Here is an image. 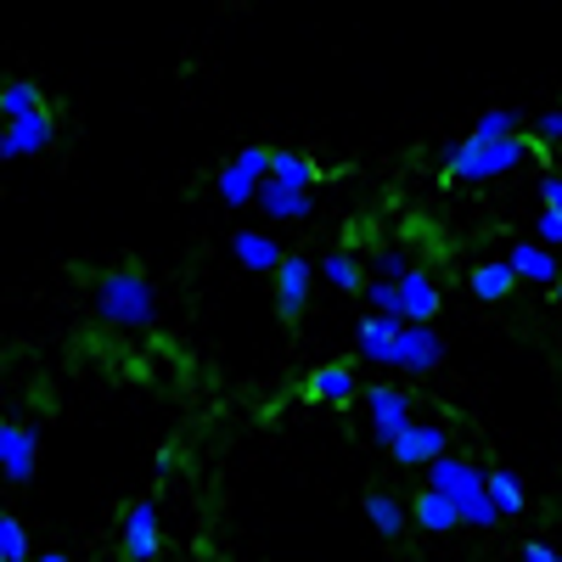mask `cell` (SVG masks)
Instances as JSON below:
<instances>
[{
	"instance_id": "cell-1",
	"label": "cell",
	"mask_w": 562,
	"mask_h": 562,
	"mask_svg": "<svg viewBox=\"0 0 562 562\" xmlns=\"http://www.w3.org/2000/svg\"><path fill=\"white\" fill-rule=\"evenodd\" d=\"M529 164V140L512 135V140H479V135H461V140H445L439 147V169L445 180H461V186H484V180H501L512 169Z\"/></svg>"
},
{
	"instance_id": "cell-2",
	"label": "cell",
	"mask_w": 562,
	"mask_h": 562,
	"mask_svg": "<svg viewBox=\"0 0 562 562\" xmlns=\"http://www.w3.org/2000/svg\"><path fill=\"white\" fill-rule=\"evenodd\" d=\"M90 304H97V321L113 326V333H140V326L158 321V288L140 270H108Z\"/></svg>"
},
{
	"instance_id": "cell-3",
	"label": "cell",
	"mask_w": 562,
	"mask_h": 562,
	"mask_svg": "<svg viewBox=\"0 0 562 562\" xmlns=\"http://www.w3.org/2000/svg\"><path fill=\"white\" fill-rule=\"evenodd\" d=\"M428 490H439V495H450L461 506V524H473V529H495L501 524V506L490 501V473L479 461L456 456V450L428 467Z\"/></svg>"
},
{
	"instance_id": "cell-4",
	"label": "cell",
	"mask_w": 562,
	"mask_h": 562,
	"mask_svg": "<svg viewBox=\"0 0 562 562\" xmlns=\"http://www.w3.org/2000/svg\"><path fill=\"white\" fill-rule=\"evenodd\" d=\"M366 411H371V439H378L383 450H394L400 439H405V428H411V394L405 389H389V383H378V389H366Z\"/></svg>"
},
{
	"instance_id": "cell-5",
	"label": "cell",
	"mask_w": 562,
	"mask_h": 562,
	"mask_svg": "<svg viewBox=\"0 0 562 562\" xmlns=\"http://www.w3.org/2000/svg\"><path fill=\"white\" fill-rule=\"evenodd\" d=\"M34 461H40V428L29 422H0V473H7L12 490H23L34 479Z\"/></svg>"
},
{
	"instance_id": "cell-6",
	"label": "cell",
	"mask_w": 562,
	"mask_h": 562,
	"mask_svg": "<svg viewBox=\"0 0 562 562\" xmlns=\"http://www.w3.org/2000/svg\"><path fill=\"white\" fill-rule=\"evenodd\" d=\"M124 562H158L164 551V529H158V501H135L124 512V535H119Z\"/></svg>"
},
{
	"instance_id": "cell-7",
	"label": "cell",
	"mask_w": 562,
	"mask_h": 562,
	"mask_svg": "<svg viewBox=\"0 0 562 562\" xmlns=\"http://www.w3.org/2000/svg\"><path fill=\"white\" fill-rule=\"evenodd\" d=\"M52 140H57V113H52V108H40V113H29V119L7 124V135H0V164L34 158V153L52 147Z\"/></svg>"
},
{
	"instance_id": "cell-8",
	"label": "cell",
	"mask_w": 562,
	"mask_h": 562,
	"mask_svg": "<svg viewBox=\"0 0 562 562\" xmlns=\"http://www.w3.org/2000/svg\"><path fill=\"white\" fill-rule=\"evenodd\" d=\"M304 394H310L315 405H338V411H349L355 400H366L349 360H326V366H315L310 378H304Z\"/></svg>"
},
{
	"instance_id": "cell-9",
	"label": "cell",
	"mask_w": 562,
	"mask_h": 562,
	"mask_svg": "<svg viewBox=\"0 0 562 562\" xmlns=\"http://www.w3.org/2000/svg\"><path fill=\"white\" fill-rule=\"evenodd\" d=\"M315 276H321V265H310V259H299V254H288V265L276 270V315L288 321V326L304 315V304H310V288H315Z\"/></svg>"
},
{
	"instance_id": "cell-10",
	"label": "cell",
	"mask_w": 562,
	"mask_h": 562,
	"mask_svg": "<svg viewBox=\"0 0 562 562\" xmlns=\"http://www.w3.org/2000/svg\"><path fill=\"white\" fill-rule=\"evenodd\" d=\"M439 360H445V338L434 333V326H405L400 344H394V371L428 378V371H439Z\"/></svg>"
},
{
	"instance_id": "cell-11",
	"label": "cell",
	"mask_w": 562,
	"mask_h": 562,
	"mask_svg": "<svg viewBox=\"0 0 562 562\" xmlns=\"http://www.w3.org/2000/svg\"><path fill=\"white\" fill-rule=\"evenodd\" d=\"M400 467H434L439 456H450V428L445 422H411L405 439L389 450Z\"/></svg>"
},
{
	"instance_id": "cell-12",
	"label": "cell",
	"mask_w": 562,
	"mask_h": 562,
	"mask_svg": "<svg viewBox=\"0 0 562 562\" xmlns=\"http://www.w3.org/2000/svg\"><path fill=\"white\" fill-rule=\"evenodd\" d=\"M405 326H411V321H400V315H360V326H355V355L371 360V366H394V344H400Z\"/></svg>"
},
{
	"instance_id": "cell-13",
	"label": "cell",
	"mask_w": 562,
	"mask_h": 562,
	"mask_svg": "<svg viewBox=\"0 0 562 562\" xmlns=\"http://www.w3.org/2000/svg\"><path fill=\"white\" fill-rule=\"evenodd\" d=\"M506 265L518 270V281H535V288H557V281H562V254H557V248H546V243H535V237L512 243Z\"/></svg>"
},
{
	"instance_id": "cell-14",
	"label": "cell",
	"mask_w": 562,
	"mask_h": 562,
	"mask_svg": "<svg viewBox=\"0 0 562 562\" xmlns=\"http://www.w3.org/2000/svg\"><path fill=\"white\" fill-rule=\"evenodd\" d=\"M310 209H315V192H293V186H281V180H265L259 186V214L276 220V225L310 220Z\"/></svg>"
},
{
	"instance_id": "cell-15",
	"label": "cell",
	"mask_w": 562,
	"mask_h": 562,
	"mask_svg": "<svg viewBox=\"0 0 562 562\" xmlns=\"http://www.w3.org/2000/svg\"><path fill=\"white\" fill-rule=\"evenodd\" d=\"M411 524H416L422 535H450V529H461V506H456L450 495H439V490H422V495L411 501Z\"/></svg>"
},
{
	"instance_id": "cell-16",
	"label": "cell",
	"mask_w": 562,
	"mask_h": 562,
	"mask_svg": "<svg viewBox=\"0 0 562 562\" xmlns=\"http://www.w3.org/2000/svg\"><path fill=\"white\" fill-rule=\"evenodd\" d=\"M231 254H237V265L265 270V276H276L281 265H288V254H281V243L270 237V231H237V237H231Z\"/></svg>"
},
{
	"instance_id": "cell-17",
	"label": "cell",
	"mask_w": 562,
	"mask_h": 562,
	"mask_svg": "<svg viewBox=\"0 0 562 562\" xmlns=\"http://www.w3.org/2000/svg\"><path fill=\"white\" fill-rule=\"evenodd\" d=\"M467 288H473L479 304H501V299H512V288H518V270H512L506 259H479L473 270H467Z\"/></svg>"
},
{
	"instance_id": "cell-18",
	"label": "cell",
	"mask_w": 562,
	"mask_h": 562,
	"mask_svg": "<svg viewBox=\"0 0 562 562\" xmlns=\"http://www.w3.org/2000/svg\"><path fill=\"white\" fill-rule=\"evenodd\" d=\"M400 293H405V321L411 326H434V315H439V281L428 276V270H411L405 281H400Z\"/></svg>"
},
{
	"instance_id": "cell-19",
	"label": "cell",
	"mask_w": 562,
	"mask_h": 562,
	"mask_svg": "<svg viewBox=\"0 0 562 562\" xmlns=\"http://www.w3.org/2000/svg\"><path fill=\"white\" fill-rule=\"evenodd\" d=\"M270 180L293 186V192H315V186H321V164L304 158V153H293V147H276V158H270Z\"/></svg>"
},
{
	"instance_id": "cell-20",
	"label": "cell",
	"mask_w": 562,
	"mask_h": 562,
	"mask_svg": "<svg viewBox=\"0 0 562 562\" xmlns=\"http://www.w3.org/2000/svg\"><path fill=\"white\" fill-rule=\"evenodd\" d=\"M366 524L378 529L383 540H400V535L411 529V506H405L400 495H383V490H378V495H366Z\"/></svg>"
},
{
	"instance_id": "cell-21",
	"label": "cell",
	"mask_w": 562,
	"mask_h": 562,
	"mask_svg": "<svg viewBox=\"0 0 562 562\" xmlns=\"http://www.w3.org/2000/svg\"><path fill=\"white\" fill-rule=\"evenodd\" d=\"M490 501L501 506V518H524L529 490H524V479L512 473V467H490Z\"/></svg>"
},
{
	"instance_id": "cell-22",
	"label": "cell",
	"mask_w": 562,
	"mask_h": 562,
	"mask_svg": "<svg viewBox=\"0 0 562 562\" xmlns=\"http://www.w3.org/2000/svg\"><path fill=\"white\" fill-rule=\"evenodd\" d=\"M214 192H220V203H225V209H248V203H259V180H254V175H243L237 164H225V169L214 175Z\"/></svg>"
},
{
	"instance_id": "cell-23",
	"label": "cell",
	"mask_w": 562,
	"mask_h": 562,
	"mask_svg": "<svg viewBox=\"0 0 562 562\" xmlns=\"http://www.w3.org/2000/svg\"><path fill=\"white\" fill-rule=\"evenodd\" d=\"M40 108H45V97H40L34 79H7V90H0V113H7V124H18V119H29Z\"/></svg>"
},
{
	"instance_id": "cell-24",
	"label": "cell",
	"mask_w": 562,
	"mask_h": 562,
	"mask_svg": "<svg viewBox=\"0 0 562 562\" xmlns=\"http://www.w3.org/2000/svg\"><path fill=\"white\" fill-rule=\"evenodd\" d=\"M321 281H333L338 293H366V281H371V276L360 270L355 254H326V259H321Z\"/></svg>"
},
{
	"instance_id": "cell-25",
	"label": "cell",
	"mask_w": 562,
	"mask_h": 562,
	"mask_svg": "<svg viewBox=\"0 0 562 562\" xmlns=\"http://www.w3.org/2000/svg\"><path fill=\"white\" fill-rule=\"evenodd\" d=\"M40 551L29 546V529L12 518V512H0V562H34Z\"/></svg>"
},
{
	"instance_id": "cell-26",
	"label": "cell",
	"mask_w": 562,
	"mask_h": 562,
	"mask_svg": "<svg viewBox=\"0 0 562 562\" xmlns=\"http://www.w3.org/2000/svg\"><path fill=\"white\" fill-rule=\"evenodd\" d=\"M360 299L371 304V315H400V321H405V293H400V281H383V276H371Z\"/></svg>"
},
{
	"instance_id": "cell-27",
	"label": "cell",
	"mask_w": 562,
	"mask_h": 562,
	"mask_svg": "<svg viewBox=\"0 0 562 562\" xmlns=\"http://www.w3.org/2000/svg\"><path fill=\"white\" fill-rule=\"evenodd\" d=\"M473 135H479V140H512V135H524V119H518V108H490V113L473 124Z\"/></svg>"
},
{
	"instance_id": "cell-28",
	"label": "cell",
	"mask_w": 562,
	"mask_h": 562,
	"mask_svg": "<svg viewBox=\"0 0 562 562\" xmlns=\"http://www.w3.org/2000/svg\"><path fill=\"white\" fill-rule=\"evenodd\" d=\"M416 265H411V254L400 248V243H389V248H378V259H371V276H383V281H405Z\"/></svg>"
},
{
	"instance_id": "cell-29",
	"label": "cell",
	"mask_w": 562,
	"mask_h": 562,
	"mask_svg": "<svg viewBox=\"0 0 562 562\" xmlns=\"http://www.w3.org/2000/svg\"><path fill=\"white\" fill-rule=\"evenodd\" d=\"M270 158H276V147H259V140H248V147L231 158V164H237L243 175H254V180L265 186V180H270Z\"/></svg>"
},
{
	"instance_id": "cell-30",
	"label": "cell",
	"mask_w": 562,
	"mask_h": 562,
	"mask_svg": "<svg viewBox=\"0 0 562 562\" xmlns=\"http://www.w3.org/2000/svg\"><path fill=\"white\" fill-rule=\"evenodd\" d=\"M535 243H546V248L562 254V214H557V209H540V220H535Z\"/></svg>"
},
{
	"instance_id": "cell-31",
	"label": "cell",
	"mask_w": 562,
	"mask_h": 562,
	"mask_svg": "<svg viewBox=\"0 0 562 562\" xmlns=\"http://www.w3.org/2000/svg\"><path fill=\"white\" fill-rule=\"evenodd\" d=\"M535 140H540V147H557V140H562V108H546L535 119Z\"/></svg>"
},
{
	"instance_id": "cell-32",
	"label": "cell",
	"mask_w": 562,
	"mask_h": 562,
	"mask_svg": "<svg viewBox=\"0 0 562 562\" xmlns=\"http://www.w3.org/2000/svg\"><path fill=\"white\" fill-rule=\"evenodd\" d=\"M540 209H557V214H562V175H557V169L540 175Z\"/></svg>"
},
{
	"instance_id": "cell-33",
	"label": "cell",
	"mask_w": 562,
	"mask_h": 562,
	"mask_svg": "<svg viewBox=\"0 0 562 562\" xmlns=\"http://www.w3.org/2000/svg\"><path fill=\"white\" fill-rule=\"evenodd\" d=\"M524 562H562V551H551L546 540H529L524 546Z\"/></svg>"
},
{
	"instance_id": "cell-34",
	"label": "cell",
	"mask_w": 562,
	"mask_h": 562,
	"mask_svg": "<svg viewBox=\"0 0 562 562\" xmlns=\"http://www.w3.org/2000/svg\"><path fill=\"white\" fill-rule=\"evenodd\" d=\"M34 562H68V557H63V551H40Z\"/></svg>"
},
{
	"instance_id": "cell-35",
	"label": "cell",
	"mask_w": 562,
	"mask_h": 562,
	"mask_svg": "<svg viewBox=\"0 0 562 562\" xmlns=\"http://www.w3.org/2000/svg\"><path fill=\"white\" fill-rule=\"evenodd\" d=\"M551 293H557V304H562V281H557V288H551Z\"/></svg>"
}]
</instances>
